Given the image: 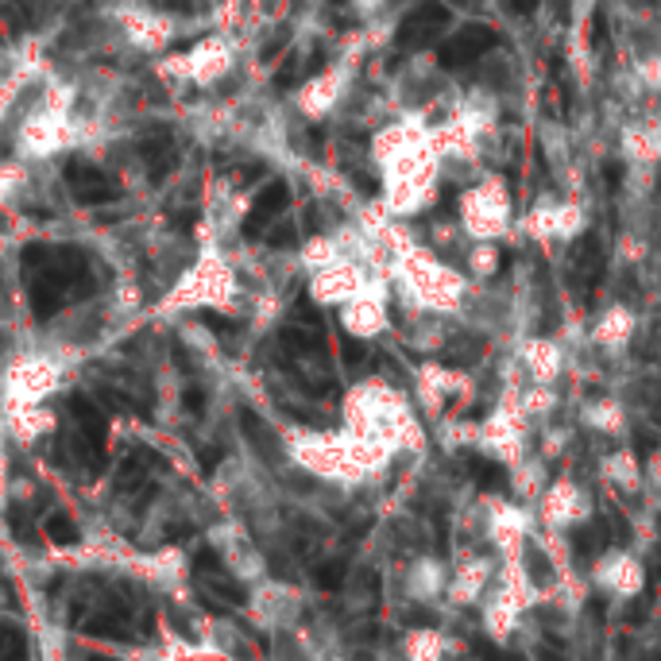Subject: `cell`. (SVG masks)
<instances>
[{
  "label": "cell",
  "instance_id": "12",
  "mask_svg": "<svg viewBox=\"0 0 661 661\" xmlns=\"http://www.w3.org/2000/svg\"><path fill=\"white\" fill-rule=\"evenodd\" d=\"M654 445H658V437H654V433H646V430L638 433V453H642V457H646Z\"/></svg>",
  "mask_w": 661,
  "mask_h": 661
},
{
  "label": "cell",
  "instance_id": "13",
  "mask_svg": "<svg viewBox=\"0 0 661 661\" xmlns=\"http://www.w3.org/2000/svg\"><path fill=\"white\" fill-rule=\"evenodd\" d=\"M607 186H611V190L619 186V167H615V163H607Z\"/></svg>",
  "mask_w": 661,
  "mask_h": 661
},
{
  "label": "cell",
  "instance_id": "4",
  "mask_svg": "<svg viewBox=\"0 0 661 661\" xmlns=\"http://www.w3.org/2000/svg\"><path fill=\"white\" fill-rule=\"evenodd\" d=\"M290 202V190L283 186V182H271L263 194H259V202H256V209H252V217H248V229L256 232L259 225H267L283 205Z\"/></svg>",
  "mask_w": 661,
  "mask_h": 661
},
{
  "label": "cell",
  "instance_id": "16",
  "mask_svg": "<svg viewBox=\"0 0 661 661\" xmlns=\"http://www.w3.org/2000/svg\"><path fill=\"white\" fill-rule=\"evenodd\" d=\"M457 4H468V0H457Z\"/></svg>",
  "mask_w": 661,
  "mask_h": 661
},
{
  "label": "cell",
  "instance_id": "11",
  "mask_svg": "<svg viewBox=\"0 0 661 661\" xmlns=\"http://www.w3.org/2000/svg\"><path fill=\"white\" fill-rule=\"evenodd\" d=\"M507 4H511V12H518V16H530V12H538L542 0H507Z\"/></svg>",
  "mask_w": 661,
  "mask_h": 661
},
{
  "label": "cell",
  "instance_id": "14",
  "mask_svg": "<svg viewBox=\"0 0 661 661\" xmlns=\"http://www.w3.org/2000/svg\"><path fill=\"white\" fill-rule=\"evenodd\" d=\"M553 8H557V20H569V4L565 0H553Z\"/></svg>",
  "mask_w": 661,
  "mask_h": 661
},
{
  "label": "cell",
  "instance_id": "2",
  "mask_svg": "<svg viewBox=\"0 0 661 661\" xmlns=\"http://www.w3.org/2000/svg\"><path fill=\"white\" fill-rule=\"evenodd\" d=\"M495 43H499L495 28H488V24H468V28H460L453 39H445V43H441V66H449V70H464V66L480 62V58L488 55Z\"/></svg>",
  "mask_w": 661,
  "mask_h": 661
},
{
  "label": "cell",
  "instance_id": "3",
  "mask_svg": "<svg viewBox=\"0 0 661 661\" xmlns=\"http://www.w3.org/2000/svg\"><path fill=\"white\" fill-rule=\"evenodd\" d=\"M70 182H74L78 198H86V202H105V198H113L109 178L101 171H93V167H70Z\"/></svg>",
  "mask_w": 661,
  "mask_h": 661
},
{
  "label": "cell",
  "instance_id": "6",
  "mask_svg": "<svg viewBox=\"0 0 661 661\" xmlns=\"http://www.w3.org/2000/svg\"><path fill=\"white\" fill-rule=\"evenodd\" d=\"M526 576L534 580V584H549L553 580V569H549V557L542 549L526 546Z\"/></svg>",
  "mask_w": 661,
  "mask_h": 661
},
{
  "label": "cell",
  "instance_id": "1",
  "mask_svg": "<svg viewBox=\"0 0 661 661\" xmlns=\"http://www.w3.org/2000/svg\"><path fill=\"white\" fill-rule=\"evenodd\" d=\"M449 20H453L449 4H441V0H422L403 24H399L395 43H399L403 51H422V47H430V43L441 39V31L449 28Z\"/></svg>",
  "mask_w": 661,
  "mask_h": 661
},
{
  "label": "cell",
  "instance_id": "9",
  "mask_svg": "<svg viewBox=\"0 0 661 661\" xmlns=\"http://www.w3.org/2000/svg\"><path fill=\"white\" fill-rule=\"evenodd\" d=\"M607 43V24H604V16H596V24H592V47L600 51Z\"/></svg>",
  "mask_w": 661,
  "mask_h": 661
},
{
  "label": "cell",
  "instance_id": "8",
  "mask_svg": "<svg viewBox=\"0 0 661 661\" xmlns=\"http://www.w3.org/2000/svg\"><path fill=\"white\" fill-rule=\"evenodd\" d=\"M51 534H55L58 542H74L78 534H74V526H70V518L66 515H55L51 518Z\"/></svg>",
  "mask_w": 661,
  "mask_h": 661
},
{
  "label": "cell",
  "instance_id": "7",
  "mask_svg": "<svg viewBox=\"0 0 661 661\" xmlns=\"http://www.w3.org/2000/svg\"><path fill=\"white\" fill-rule=\"evenodd\" d=\"M317 588H325V592H337L341 584H345V561H325V565H317Z\"/></svg>",
  "mask_w": 661,
  "mask_h": 661
},
{
  "label": "cell",
  "instance_id": "15",
  "mask_svg": "<svg viewBox=\"0 0 661 661\" xmlns=\"http://www.w3.org/2000/svg\"><path fill=\"white\" fill-rule=\"evenodd\" d=\"M654 580H661V565H658V569H654Z\"/></svg>",
  "mask_w": 661,
  "mask_h": 661
},
{
  "label": "cell",
  "instance_id": "5",
  "mask_svg": "<svg viewBox=\"0 0 661 661\" xmlns=\"http://www.w3.org/2000/svg\"><path fill=\"white\" fill-rule=\"evenodd\" d=\"M464 464H468V472H472V480H476L480 488H488V491L507 488V472H503L495 460H484V457H476V453H468Z\"/></svg>",
  "mask_w": 661,
  "mask_h": 661
},
{
  "label": "cell",
  "instance_id": "10",
  "mask_svg": "<svg viewBox=\"0 0 661 661\" xmlns=\"http://www.w3.org/2000/svg\"><path fill=\"white\" fill-rule=\"evenodd\" d=\"M364 356H368V352H364V345H360V341H348V345H345V360H348V364H364Z\"/></svg>",
  "mask_w": 661,
  "mask_h": 661
}]
</instances>
